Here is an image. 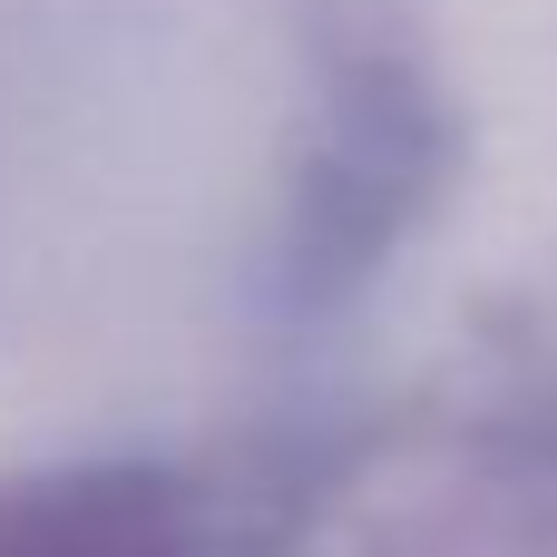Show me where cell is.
<instances>
[{
  "label": "cell",
  "mask_w": 557,
  "mask_h": 557,
  "mask_svg": "<svg viewBox=\"0 0 557 557\" xmlns=\"http://www.w3.org/2000/svg\"><path fill=\"white\" fill-rule=\"evenodd\" d=\"M0 557H186V539L137 509V499H59V509H29Z\"/></svg>",
  "instance_id": "6da1fadb"
}]
</instances>
